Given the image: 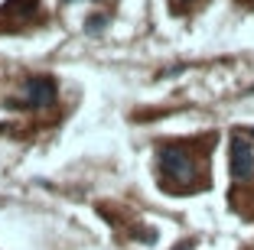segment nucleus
Masks as SVG:
<instances>
[{"label": "nucleus", "instance_id": "f03ea898", "mask_svg": "<svg viewBox=\"0 0 254 250\" xmlns=\"http://www.w3.org/2000/svg\"><path fill=\"white\" fill-rule=\"evenodd\" d=\"M228 166H232V179H248L254 172V143L245 137H232V150H228Z\"/></svg>", "mask_w": 254, "mask_h": 250}, {"label": "nucleus", "instance_id": "7ed1b4c3", "mask_svg": "<svg viewBox=\"0 0 254 250\" xmlns=\"http://www.w3.org/2000/svg\"><path fill=\"white\" fill-rule=\"evenodd\" d=\"M23 101L33 104V107H46V104L56 101V81L39 75V78H30L26 81V91H23Z\"/></svg>", "mask_w": 254, "mask_h": 250}, {"label": "nucleus", "instance_id": "20e7f679", "mask_svg": "<svg viewBox=\"0 0 254 250\" xmlns=\"http://www.w3.org/2000/svg\"><path fill=\"white\" fill-rule=\"evenodd\" d=\"M180 250H192V244H183V247H180Z\"/></svg>", "mask_w": 254, "mask_h": 250}, {"label": "nucleus", "instance_id": "f257e3e1", "mask_svg": "<svg viewBox=\"0 0 254 250\" xmlns=\"http://www.w3.org/2000/svg\"><path fill=\"white\" fill-rule=\"evenodd\" d=\"M160 166H163V176L173 182H189L192 179V159H189L186 150L180 147H163L160 150Z\"/></svg>", "mask_w": 254, "mask_h": 250}]
</instances>
